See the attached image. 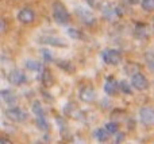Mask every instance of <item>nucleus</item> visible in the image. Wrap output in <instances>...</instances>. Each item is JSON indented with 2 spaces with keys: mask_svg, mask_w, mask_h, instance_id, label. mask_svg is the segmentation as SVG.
I'll return each instance as SVG.
<instances>
[{
  "mask_svg": "<svg viewBox=\"0 0 154 144\" xmlns=\"http://www.w3.org/2000/svg\"><path fill=\"white\" fill-rule=\"evenodd\" d=\"M38 40L41 43H43V45L54 46V47H66L68 46L65 39H62L61 37H56V35H42Z\"/></svg>",
  "mask_w": 154,
  "mask_h": 144,
  "instance_id": "423d86ee",
  "label": "nucleus"
},
{
  "mask_svg": "<svg viewBox=\"0 0 154 144\" xmlns=\"http://www.w3.org/2000/svg\"><path fill=\"white\" fill-rule=\"evenodd\" d=\"M68 35H69L72 39H81V32L79 31V30H76V28H69L68 30Z\"/></svg>",
  "mask_w": 154,
  "mask_h": 144,
  "instance_id": "b1692460",
  "label": "nucleus"
},
{
  "mask_svg": "<svg viewBox=\"0 0 154 144\" xmlns=\"http://www.w3.org/2000/svg\"><path fill=\"white\" fill-rule=\"evenodd\" d=\"M18 20L23 24H30L35 20V12L31 8H22L18 12Z\"/></svg>",
  "mask_w": 154,
  "mask_h": 144,
  "instance_id": "1a4fd4ad",
  "label": "nucleus"
},
{
  "mask_svg": "<svg viewBox=\"0 0 154 144\" xmlns=\"http://www.w3.org/2000/svg\"><path fill=\"white\" fill-rule=\"evenodd\" d=\"M131 85L133 88H135L137 90H146L149 88V80L147 77L143 74V73L138 72V73H134L131 75Z\"/></svg>",
  "mask_w": 154,
  "mask_h": 144,
  "instance_id": "20e7f679",
  "label": "nucleus"
},
{
  "mask_svg": "<svg viewBox=\"0 0 154 144\" xmlns=\"http://www.w3.org/2000/svg\"><path fill=\"white\" fill-rule=\"evenodd\" d=\"M76 13H77V16L81 19L82 23H85V24L95 23V16H93V13L91 12L89 10H87L85 7H77L76 8Z\"/></svg>",
  "mask_w": 154,
  "mask_h": 144,
  "instance_id": "9d476101",
  "label": "nucleus"
},
{
  "mask_svg": "<svg viewBox=\"0 0 154 144\" xmlns=\"http://www.w3.org/2000/svg\"><path fill=\"white\" fill-rule=\"evenodd\" d=\"M118 89H119V82H118L116 80H114L112 77L107 78L106 84H104V92H106L108 96H114V94H116Z\"/></svg>",
  "mask_w": 154,
  "mask_h": 144,
  "instance_id": "9b49d317",
  "label": "nucleus"
},
{
  "mask_svg": "<svg viewBox=\"0 0 154 144\" xmlns=\"http://www.w3.org/2000/svg\"><path fill=\"white\" fill-rule=\"evenodd\" d=\"M4 31H5V22L2 20V32H4Z\"/></svg>",
  "mask_w": 154,
  "mask_h": 144,
  "instance_id": "bb28decb",
  "label": "nucleus"
},
{
  "mask_svg": "<svg viewBox=\"0 0 154 144\" xmlns=\"http://www.w3.org/2000/svg\"><path fill=\"white\" fill-rule=\"evenodd\" d=\"M41 55L43 57V59H45L46 62H53L54 61L53 54H51L48 48H42V50H41Z\"/></svg>",
  "mask_w": 154,
  "mask_h": 144,
  "instance_id": "5701e85b",
  "label": "nucleus"
},
{
  "mask_svg": "<svg viewBox=\"0 0 154 144\" xmlns=\"http://www.w3.org/2000/svg\"><path fill=\"white\" fill-rule=\"evenodd\" d=\"M0 94H2V100L4 101V104H7V105H14L18 101V97H16V94L14 93L12 90L4 89V90H2Z\"/></svg>",
  "mask_w": 154,
  "mask_h": 144,
  "instance_id": "f8f14e48",
  "label": "nucleus"
},
{
  "mask_svg": "<svg viewBox=\"0 0 154 144\" xmlns=\"http://www.w3.org/2000/svg\"><path fill=\"white\" fill-rule=\"evenodd\" d=\"M118 10L115 7H112L111 4H107L106 7L103 8V15H104V19H108V20H111L112 18H115V16L118 15Z\"/></svg>",
  "mask_w": 154,
  "mask_h": 144,
  "instance_id": "4468645a",
  "label": "nucleus"
},
{
  "mask_svg": "<svg viewBox=\"0 0 154 144\" xmlns=\"http://www.w3.org/2000/svg\"><path fill=\"white\" fill-rule=\"evenodd\" d=\"M104 128L109 132V135H115L118 132V124L114 123V121H109V123L106 124V127H104Z\"/></svg>",
  "mask_w": 154,
  "mask_h": 144,
  "instance_id": "4be33fe9",
  "label": "nucleus"
},
{
  "mask_svg": "<svg viewBox=\"0 0 154 144\" xmlns=\"http://www.w3.org/2000/svg\"><path fill=\"white\" fill-rule=\"evenodd\" d=\"M141 5L146 12H153L154 11V0H142Z\"/></svg>",
  "mask_w": 154,
  "mask_h": 144,
  "instance_id": "412c9836",
  "label": "nucleus"
},
{
  "mask_svg": "<svg viewBox=\"0 0 154 144\" xmlns=\"http://www.w3.org/2000/svg\"><path fill=\"white\" fill-rule=\"evenodd\" d=\"M93 136H95V139L97 140V142H106L109 136V132L107 131L106 128H99L93 132Z\"/></svg>",
  "mask_w": 154,
  "mask_h": 144,
  "instance_id": "dca6fc26",
  "label": "nucleus"
},
{
  "mask_svg": "<svg viewBox=\"0 0 154 144\" xmlns=\"http://www.w3.org/2000/svg\"><path fill=\"white\" fill-rule=\"evenodd\" d=\"M131 86H133V85H130V82H128V81L122 80L119 82V90H122L125 94H131V93H133V90H131Z\"/></svg>",
  "mask_w": 154,
  "mask_h": 144,
  "instance_id": "6ab92c4d",
  "label": "nucleus"
},
{
  "mask_svg": "<svg viewBox=\"0 0 154 144\" xmlns=\"http://www.w3.org/2000/svg\"><path fill=\"white\" fill-rule=\"evenodd\" d=\"M139 120L147 128H154V108L142 107L139 109Z\"/></svg>",
  "mask_w": 154,
  "mask_h": 144,
  "instance_id": "f03ea898",
  "label": "nucleus"
},
{
  "mask_svg": "<svg viewBox=\"0 0 154 144\" xmlns=\"http://www.w3.org/2000/svg\"><path fill=\"white\" fill-rule=\"evenodd\" d=\"M123 140H125V135H123V134L116 135V137H115V142H116V143H120V142H123Z\"/></svg>",
  "mask_w": 154,
  "mask_h": 144,
  "instance_id": "393cba45",
  "label": "nucleus"
},
{
  "mask_svg": "<svg viewBox=\"0 0 154 144\" xmlns=\"http://www.w3.org/2000/svg\"><path fill=\"white\" fill-rule=\"evenodd\" d=\"M79 97L82 102H93L96 98V93H95V89L92 88L91 85H85L80 89V93H79Z\"/></svg>",
  "mask_w": 154,
  "mask_h": 144,
  "instance_id": "6e6552de",
  "label": "nucleus"
},
{
  "mask_svg": "<svg viewBox=\"0 0 154 144\" xmlns=\"http://www.w3.org/2000/svg\"><path fill=\"white\" fill-rule=\"evenodd\" d=\"M5 117L11 121H15V123H23L29 119V115L26 110L20 109V108H10L5 110Z\"/></svg>",
  "mask_w": 154,
  "mask_h": 144,
  "instance_id": "7ed1b4c3",
  "label": "nucleus"
},
{
  "mask_svg": "<svg viewBox=\"0 0 154 144\" xmlns=\"http://www.w3.org/2000/svg\"><path fill=\"white\" fill-rule=\"evenodd\" d=\"M101 58H103V61L106 62L107 65H112V66L119 65V62L122 61L120 53L114 50V48H107V50H104L103 53H101Z\"/></svg>",
  "mask_w": 154,
  "mask_h": 144,
  "instance_id": "39448f33",
  "label": "nucleus"
},
{
  "mask_svg": "<svg viewBox=\"0 0 154 144\" xmlns=\"http://www.w3.org/2000/svg\"><path fill=\"white\" fill-rule=\"evenodd\" d=\"M31 109H32V113H34L37 117H39V116H45V115H43V108H42V105H41L39 101H34V102H32Z\"/></svg>",
  "mask_w": 154,
  "mask_h": 144,
  "instance_id": "aec40b11",
  "label": "nucleus"
},
{
  "mask_svg": "<svg viewBox=\"0 0 154 144\" xmlns=\"http://www.w3.org/2000/svg\"><path fill=\"white\" fill-rule=\"evenodd\" d=\"M37 127L43 132L49 131V123H48V120H46L45 116H39V117H37Z\"/></svg>",
  "mask_w": 154,
  "mask_h": 144,
  "instance_id": "a211bd4d",
  "label": "nucleus"
},
{
  "mask_svg": "<svg viewBox=\"0 0 154 144\" xmlns=\"http://www.w3.org/2000/svg\"><path fill=\"white\" fill-rule=\"evenodd\" d=\"M26 81H27V77L22 70L15 69V70H12V72H10V74H8V82L15 86L23 85V84H26Z\"/></svg>",
  "mask_w": 154,
  "mask_h": 144,
  "instance_id": "0eeeda50",
  "label": "nucleus"
},
{
  "mask_svg": "<svg viewBox=\"0 0 154 144\" xmlns=\"http://www.w3.org/2000/svg\"><path fill=\"white\" fill-rule=\"evenodd\" d=\"M0 143H11V142L7 140V139H0Z\"/></svg>",
  "mask_w": 154,
  "mask_h": 144,
  "instance_id": "cd10ccee",
  "label": "nucleus"
},
{
  "mask_svg": "<svg viewBox=\"0 0 154 144\" xmlns=\"http://www.w3.org/2000/svg\"><path fill=\"white\" fill-rule=\"evenodd\" d=\"M51 12H53V19L57 22L58 24H68L70 22V15L68 12L66 7L62 4L61 1H54L53 7H51Z\"/></svg>",
  "mask_w": 154,
  "mask_h": 144,
  "instance_id": "f257e3e1",
  "label": "nucleus"
},
{
  "mask_svg": "<svg viewBox=\"0 0 154 144\" xmlns=\"http://www.w3.org/2000/svg\"><path fill=\"white\" fill-rule=\"evenodd\" d=\"M145 62H146L147 69L154 73V50H147L145 53Z\"/></svg>",
  "mask_w": 154,
  "mask_h": 144,
  "instance_id": "2eb2a0df",
  "label": "nucleus"
},
{
  "mask_svg": "<svg viewBox=\"0 0 154 144\" xmlns=\"http://www.w3.org/2000/svg\"><path fill=\"white\" fill-rule=\"evenodd\" d=\"M26 69L31 70V72H42V65L38 61H34V59H29L26 62Z\"/></svg>",
  "mask_w": 154,
  "mask_h": 144,
  "instance_id": "f3484780",
  "label": "nucleus"
},
{
  "mask_svg": "<svg viewBox=\"0 0 154 144\" xmlns=\"http://www.w3.org/2000/svg\"><path fill=\"white\" fill-rule=\"evenodd\" d=\"M128 3H130V4H138L139 1H141V0H127Z\"/></svg>",
  "mask_w": 154,
  "mask_h": 144,
  "instance_id": "a878e982",
  "label": "nucleus"
},
{
  "mask_svg": "<svg viewBox=\"0 0 154 144\" xmlns=\"http://www.w3.org/2000/svg\"><path fill=\"white\" fill-rule=\"evenodd\" d=\"M41 81H42L43 86H51L54 84V77L48 69H43L42 70V75H41Z\"/></svg>",
  "mask_w": 154,
  "mask_h": 144,
  "instance_id": "ddd939ff",
  "label": "nucleus"
}]
</instances>
